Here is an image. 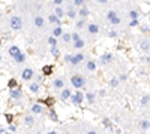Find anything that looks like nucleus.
Segmentation results:
<instances>
[{"label":"nucleus","mask_w":150,"mask_h":134,"mask_svg":"<svg viewBox=\"0 0 150 134\" xmlns=\"http://www.w3.org/2000/svg\"><path fill=\"white\" fill-rule=\"evenodd\" d=\"M71 37H72V42H75V40H78V39H81V36H80V34H78V33H77V31H74V33H72V34H71Z\"/></svg>","instance_id":"46"},{"label":"nucleus","mask_w":150,"mask_h":134,"mask_svg":"<svg viewBox=\"0 0 150 134\" xmlns=\"http://www.w3.org/2000/svg\"><path fill=\"white\" fill-rule=\"evenodd\" d=\"M53 2H54L56 6H62V3L65 2V0H53Z\"/></svg>","instance_id":"52"},{"label":"nucleus","mask_w":150,"mask_h":134,"mask_svg":"<svg viewBox=\"0 0 150 134\" xmlns=\"http://www.w3.org/2000/svg\"><path fill=\"white\" fill-rule=\"evenodd\" d=\"M8 133V127H0V134H5Z\"/></svg>","instance_id":"51"},{"label":"nucleus","mask_w":150,"mask_h":134,"mask_svg":"<svg viewBox=\"0 0 150 134\" xmlns=\"http://www.w3.org/2000/svg\"><path fill=\"white\" fill-rule=\"evenodd\" d=\"M105 96H107V91L105 90H101L99 91V97H105Z\"/></svg>","instance_id":"54"},{"label":"nucleus","mask_w":150,"mask_h":134,"mask_svg":"<svg viewBox=\"0 0 150 134\" xmlns=\"http://www.w3.org/2000/svg\"><path fill=\"white\" fill-rule=\"evenodd\" d=\"M5 118H6V121H8V124H11L12 121H14V116H12L11 113H6V115H5Z\"/></svg>","instance_id":"48"},{"label":"nucleus","mask_w":150,"mask_h":134,"mask_svg":"<svg viewBox=\"0 0 150 134\" xmlns=\"http://www.w3.org/2000/svg\"><path fill=\"white\" fill-rule=\"evenodd\" d=\"M29 90H30V92L38 94L39 90H41V84L39 82H32V84H29Z\"/></svg>","instance_id":"21"},{"label":"nucleus","mask_w":150,"mask_h":134,"mask_svg":"<svg viewBox=\"0 0 150 134\" xmlns=\"http://www.w3.org/2000/svg\"><path fill=\"white\" fill-rule=\"evenodd\" d=\"M39 103H44V104L47 106V107H51V106L54 104V98H53V97H48V98H44V100H41Z\"/></svg>","instance_id":"32"},{"label":"nucleus","mask_w":150,"mask_h":134,"mask_svg":"<svg viewBox=\"0 0 150 134\" xmlns=\"http://www.w3.org/2000/svg\"><path fill=\"white\" fill-rule=\"evenodd\" d=\"M110 24H111V25H119V24H122V18L119 15H116L111 21H110Z\"/></svg>","instance_id":"37"},{"label":"nucleus","mask_w":150,"mask_h":134,"mask_svg":"<svg viewBox=\"0 0 150 134\" xmlns=\"http://www.w3.org/2000/svg\"><path fill=\"white\" fill-rule=\"evenodd\" d=\"M48 45H50V46H54V45H57V37H54V36L48 37Z\"/></svg>","instance_id":"42"},{"label":"nucleus","mask_w":150,"mask_h":134,"mask_svg":"<svg viewBox=\"0 0 150 134\" xmlns=\"http://www.w3.org/2000/svg\"><path fill=\"white\" fill-rule=\"evenodd\" d=\"M98 69V61L96 60H89V61L86 63V70L87 72H96Z\"/></svg>","instance_id":"13"},{"label":"nucleus","mask_w":150,"mask_h":134,"mask_svg":"<svg viewBox=\"0 0 150 134\" xmlns=\"http://www.w3.org/2000/svg\"><path fill=\"white\" fill-rule=\"evenodd\" d=\"M17 86H18V82H17V79H15V78H12V79L8 80V88H9V90L17 88Z\"/></svg>","instance_id":"36"},{"label":"nucleus","mask_w":150,"mask_h":134,"mask_svg":"<svg viewBox=\"0 0 150 134\" xmlns=\"http://www.w3.org/2000/svg\"><path fill=\"white\" fill-rule=\"evenodd\" d=\"M81 61H84V54H81V52H78V54H75V55H72V60H71V64L72 66H78Z\"/></svg>","instance_id":"10"},{"label":"nucleus","mask_w":150,"mask_h":134,"mask_svg":"<svg viewBox=\"0 0 150 134\" xmlns=\"http://www.w3.org/2000/svg\"><path fill=\"white\" fill-rule=\"evenodd\" d=\"M87 31H89V34H92V36H98V33H99V25L96 23L87 24Z\"/></svg>","instance_id":"9"},{"label":"nucleus","mask_w":150,"mask_h":134,"mask_svg":"<svg viewBox=\"0 0 150 134\" xmlns=\"http://www.w3.org/2000/svg\"><path fill=\"white\" fill-rule=\"evenodd\" d=\"M33 78H35V70L30 69V67H27V69H24L21 72V79L26 80V82H29V80H32Z\"/></svg>","instance_id":"5"},{"label":"nucleus","mask_w":150,"mask_h":134,"mask_svg":"<svg viewBox=\"0 0 150 134\" xmlns=\"http://www.w3.org/2000/svg\"><path fill=\"white\" fill-rule=\"evenodd\" d=\"M26 58H27V55H26L24 52H18L17 55L12 57V60H14L15 63H18V64H20V63H24V61H26Z\"/></svg>","instance_id":"16"},{"label":"nucleus","mask_w":150,"mask_h":134,"mask_svg":"<svg viewBox=\"0 0 150 134\" xmlns=\"http://www.w3.org/2000/svg\"><path fill=\"white\" fill-rule=\"evenodd\" d=\"M71 101H72V104L74 106H80L81 103H83V100H84V94L80 91V90H78L77 92H74L72 94V96H71Z\"/></svg>","instance_id":"3"},{"label":"nucleus","mask_w":150,"mask_h":134,"mask_svg":"<svg viewBox=\"0 0 150 134\" xmlns=\"http://www.w3.org/2000/svg\"><path fill=\"white\" fill-rule=\"evenodd\" d=\"M48 23L51 24H56V25H62V21H60V18H59L56 13H51V15L48 17Z\"/></svg>","instance_id":"22"},{"label":"nucleus","mask_w":150,"mask_h":134,"mask_svg":"<svg viewBox=\"0 0 150 134\" xmlns=\"http://www.w3.org/2000/svg\"><path fill=\"white\" fill-rule=\"evenodd\" d=\"M33 23H35V25L38 27V29H42V27L45 25V19H44L41 15H36L35 19H33Z\"/></svg>","instance_id":"18"},{"label":"nucleus","mask_w":150,"mask_h":134,"mask_svg":"<svg viewBox=\"0 0 150 134\" xmlns=\"http://www.w3.org/2000/svg\"><path fill=\"white\" fill-rule=\"evenodd\" d=\"M119 80H120V82H125V80H128V75H126V73H122V75L119 76Z\"/></svg>","instance_id":"49"},{"label":"nucleus","mask_w":150,"mask_h":134,"mask_svg":"<svg viewBox=\"0 0 150 134\" xmlns=\"http://www.w3.org/2000/svg\"><path fill=\"white\" fill-rule=\"evenodd\" d=\"M44 110H45V107L41 103H35L30 107V112L33 113V115H41V113H44Z\"/></svg>","instance_id":"8"},{"label":"nucleus","mask_w":150,"mask_h":134,"mask_svg":"<svg viewBox=\"0 0 150 134\" xmlns=\"http://www.w3.org/2000/svg\"><path fill=\"white\" fill-rule=\"evenodd\" d=\"M48 119L53 121V122H59V115H57V112L53 106L48 107Z\"/></svg>","instance_id":"12"},{"label":"nucleus","mask_w":150,"mask_h":134,"mask_svg":"<svg viewBox=\"0 0 150 134\" xmlns=\"http://www.w3.org/2000/svg\"><path fill=\"white\" fill-rule=\"evenodd\" d=\"M71 96H72L71 90L63 88V90H62V92H60V100H62V101H68V100L71 98Z\"/></svg>","instance_id":"14"},{"label":"nucleus","mask_w":150,"mask_h":134,"mask_svg":"<svg viewBox=\"0 0 150 134\" xmlns=\"http://www.w3.org/2000/svg\"><path fill=\"white\" fill-rule=\"evenodd\" d=\"M149 21H150V15H149Z\"/></svg>","instance_id":"57"},{"label":"nucleus","mask_w":150,"mask_h":134,"mask_svg":"<svg viewBox=\"0 0 150 134\" xmlns=\"http://www.w3.org/2000/svg\"><path fill=\"white\" fill-rule=\"evenodd\" d=\"M131 29H134V27H138L140 25V19L138 18H135V19H129V24H128Z\"/></svg>","instance_id":"38"},{"label":"nucleus","mask_w":150,"mask_h":134,"mask_svg":"<svg viewBox=\"0 0 150 134\" xmlns=\"http://www.w3.org/2000/svg\"><path fill=\"white\" fill-rule=\"evenodd\" d=\"M90 15V11L86 8V6H80V11H78V17L80 18H87Z\"/></svg>","instance_id":"19"},{"label":"nucleus","mask_w":150,"mask_h":134,"mask_svg":"<svg viewBox=\"0 0 150 134\" xmlns=\"http://www.w3.org/2000/svg\"><path fill=\"white\" fill-rule=\"evenodd\" d=\"M18 52H21V49L18 48V46H15V45H12L11 48H9V55L11 57H14V55H17Z\"/></svg>","instance_id":"33"},{"label":"nucleus","mask_w":150,"mask_h":134,"mask_svg":"<svg viewBox=\"0 0 150 134\" xmlns=\"http://www.w3.org/2000/svg\"><path fill=\"white\" fill-rule=\"evenodd\" d=\"M108 85L111 86V88H117V86L120 85V80H119V78H111V79H110V82H108Z\"/></svg>","instance_id":"31"},{"label":"nucleus","mask_w":150,"mask_h":134,"mask_svg":"<svg viewBox=\"0 0 150 134\" xmlns=\"http://www.w3.org/2000/svg\"><path fill=\"white\" fill-rule=\"evenodd\" d=\"M108 37L110 39H117L119 37V33H117L116 30H111V31H108Z\"/></svg>","instance_id":"41"},{"label":"nucleus","mask_w":150,"mask_h":134,"mask_svg":"<svg viewBox=\"0 0 150 134\" xmlns=\"http://www.w3.org/2000/svg\"><path fill=\"white\" fill-rule=\"evenodd\" d=\"M53 73H54V67L51 64H47V66L42 67V75L44 76H50V75H53Z\"/></svg>","instance_id":"17"},{"label":"nucleus","mask_w":150,"mask_h":134,"mask_svg":"<svg viewBox=\"0 0 150 134\" xmlns=\"http://www.w3.org/2000/svg\"><path fill=\"white\" fill-rule=\"evenodd\" d=\"M50 52H51V55H53V57H59V55H60V49H59L57 48V45H54V46H51V49H50Z\"/></svg>","instance_id":"35"},{"label":"nucleus","mask_w":150,"mask_h":134,"mask_svg":"<svg viewBox=\"0 0 150 134\" xmlns=\"http://www.w3.org/2000/svg\"><path fill=\"white\" fill-rule=\"evenodd\" d=\"M138 127L141 131H149L150 130V121L149 119H141L138 122Z\"/></svg>","instance_id":"15"},{"label":"nucleus","mask_w":150,"mask_h":134,"mask_svg":"<svg viewBox=\"0 0 150 134\" xmlns=\"http://www.w3.org/2000/svg\"><path fill=\"white\" fill-rule=\"evenodd\" d=\"M62 40L65 43H69L71 40H72V37H71V33H63L62 34Z\"/></svg>","instance_id":"39"},{"label":"nucleus","mask_w":150,"mask_h":134,"mask_svg":"<svg viewBox=\"0 0 150 134\" xmlns=\"http://www.w3.org/2000/svg\"><path fill=\"white\" fill-rule=\"evenodd\" d=\"M140 29H141V31L143 33H150V24H143V25H140Z\"/></svg>","instance_id":"44"},{"label":"nucleus","mask_w":150,"mask_h":134,"mask_svg":"<svg viewBox=\"0 0 150 134\" xmlns=\"http://www.w3.org/2000/svg\"><path fill=\"white\" fill-rule=\"evenodd\" d=\"M0 61H2V54H0Z\"/></svg>","instance_id":"56"},{"label":"nucleus","mask_w":150,"mask_h":134,"mask_svg":"<svg viewBox=\"0 0 150 134\" xmlns=\"http://www.w3.org/2000/svg\"><path fill=\"white\" fill-rule=\"evenodd\" d=\"M62 34H63L62 25H56L54 29H53V36H54V37H62Z\"/></svg>","instance_id":"27"},{"label":"nucleus","mask_w":150,"mask_h":134,"mask_svg":"<svg viewBox=\"0 0 150 134\" xmlns=\"http://www.w3.org/2000/svg\"><path fill=\"white\" fill-rule=\"evenodd\" d=\"M0 45H2V43H0Z\"/></svg>","instance_id":"58"},{"label":"nucleus","mask_w":150,"mask_h":134,"mask_svg":"<svg viewBox=\"0 0 150 134\" xmlns=\"http://www.w3.org/2000/svg\"><path fill=\"white\" fill-rule=\"evenodd\" d=\"M140 104H141L143 107H147V106L150 104V96H149V94H143V96H141V100H140Z\"/></svg>","instance_id":"24"},{"label":"nucleus","mask_w":150,"mask_h":134,"mask_svg":"<svg viewBox=\"0 0 150 134\" xmlns=\"http://www.w3.org/2000/svg\"><path fill=\"white\" fill-rule=\"evenodd\" d=\"M116 15H117L116 11H108V12H107V19H108V21H111V19H113Z\"/></svg>","instance_id":"40"},{"label":"nucleus","mask_w":150,"mask_h":134,"mask_svg":"<svg viewBox=\"0 0 150 134\" xmlns=\"http://www.w3.org/2000/svg\"><path fill=\"white\" fill-rule=\"evenodd\" d=\"M84 45H86V42H84L83 39H78V40L74 42V49H83Z\"/></svg>","instance_id":"29"},{"label":"nucleus","mask_w":150,"mask_h":134,"mask_svg":"<svg viewBox=\"0 0 150 134\" xmlns=\"http://www.w3.org/2000/svg\"><path fill=\"white\" fill-rule=\"evenodd\" d=\"M138 49H140L141 52H144V54L150 52V40H149L147 37H143V39L140 40V43H138Z\"/></svg>","instance_id":"4"},{"label":"nucleus","mask_w":150,"mask_h":134,"mask_svg":"<svg viewBox=\"0 0 150 134\" xmlns=\"http://www.w3.org/2000/svg\"><path fill=\"white\" fill-rule=\"evenodd\" d=\"M87 24H86V18H80V19H78V21H77V24H75V27H77V29H84V27H86Z\"/></svg>","instance_id":"34"},{"label":"nucleus","mask_w":150,"mask_h":134,"mask_svg":"<svg viewBox=\"0 0 150 134\" xmlns=\"http://www.w3.org/2000/svg\"><path fill=\"white\" fill-rule=\"evenodd\" d=\"M71 84H72L75 90H81L83 86H86V79L81 75H74V76H71Z\"/></svg>","instance_id":"1"},{"label":"nucleus","mask_w":150,"mask_h":134,"mask_svg":"<svg viewBox=\"0 0 150 134\" xmlns=\"http://www.w3.org/2000/svg\"><path fill=\"white\" fill-rule=\"evenodd\" d=\"M9 97H11L12 100H20V98L23 97V91H21V88H20V86H17V88L9 90Z\"/></svg>","instance_id":"7"},{"label":"nucleus","mask_w":150,"mask_h":134,"mask_svg":"<svg viewBox=\"0 0 150 134\" xmlns=\"http://www.w3.org/2000/svg\"><path fill=\"white\" fill-rule=\"evenodd\" d=\"M102 125L105 127V128H108L110 131H114V127H113L111 119H110V118H104V119H102Z\"/></svg>","instance_id":"26"},{"label":"nucleus","mask_w":150,"mask_h":134,"mask_svg":"<svg viewBox=\"0 0 150 134\" xmlns=\"http://www.w3.org/2000/svg\"><path fill=\"white\" fill-rule=\"evenodd\" d=\"M65 15H66L68 18H71V19H74V18H77V17H78V12L72 8V6H71V8H69L68 11H65Z\"/></svg>","instance_id":"23"},{"label":"nucleus","mask_w":150,"mask_h":134,"mask_svg":"<svg viewBox=\"0 0 150 134\" xmlns=\"http://www.w3.org/2000/svg\"><path fill=\"white\" fill-rule=\"evenodd\" d=\"M129 19H135V18H140V15H141V12L138 11V9H131L129 11Z\"/></svg>","instance_id":"28"},{"label":"nucleus","mask_w":150,"mask_h":134,"mask_svg":"<svg viewBox=\"0 0 150 134\" xmlns=\"http://www.w3.org/2000/svg\"><path fill=\"white\" fill-rule=\"evenodd\" d=\"M114 60V55L111 52H105V54H102V57L99 58V63L102 64V66H107V64H110Z\"/></svg>","instance_id":"6"},{"label":"nucleus","mask_w":150,"mask_h":134,"mask_svg":"<svg viewBox=\"0 0 150 134\" xmlns=\"http://www.w3.org/2000/svg\"><path fill=\"white\" fill-rule=\"evenodd\" d=\"M54 13H56V15L59 17V18H63L65 17V9L62 8V6H56V9H54Z\"/></svg>","instance_id":"30"},{"label":"nucleus","mask_w":150,"mask_h":134,"mask_svg":"<svg viewBox=\"0 0 150 134\" xmlns=\"http://www.w3.org/2000/svg\"><path fill=\"white\" fill-rule=\"evenodd\" d=\"M24 124L27 125V127H33V124H35L33 113H32V115H26V116H24Z\"/></svg>","instance_id":"25"},{"label":"nucleus","mask_w":150,"mask_h":134,"mask_svg":"<svg viewBox=\"0 0 150 134\" xmlns=\"http://www.w3.org/2000/svg\"><path fill=\"white\" fill-rule=\"evenodd\" d=\"M141 61H143V63H146V64H150V54H149V52L144 54V57L141 58Z\"/></svg>","instance_id":"45"},{"label":"nucleus","mask_w":150,"mask_h":134,"mask_svg":"<svg viewBox=\"0 0 150 134\" xmlns=\"http://www.w3.org/2000/svg\"><path fill=\"white\" fill-rule=\"evenodd\" d=\"M84 98H86V101L89 104H95V101H96V94L95 92H87L86 96H84Z\"/></svg>","instance_id":"20"},{"label":"nucleus","mask_w":150,"mask_h":134,"mask_svg":"<svg viewBox=\"0 0 150 134\" xmlns=\"http://www.w3.org/2000/svg\"><path fill=\"white\" fill-rule=\"evenodd\" d=\"M53 88L57 90V91L63 90V88H65V80H63L62 78H56V79L53 80Z\"/></svg>","instance_id":"11"},{"label":"nucleus","mask_w":150,"mask_h":134,"mask_svg":"<svg viewBox=\"0 0 150 134\" xmlns=\"http://www.w3.org/2000/svg\"><path fill=\"white\" fill-rule=\"evenodd\" d=\"M9 25H11L12 30L18 31V30L23 29V19L20 17H17V15H14V17H11V19H9Z\"/></svg>","instance_id":"2"},{"label":"nucleus","mask_w":150,"mask_h":134,"mask_svg":"<svg viewBox=\"0 0 150 134\" xmlns=\"http://www.w3.org/2000/svg\"><path fill=\"white\" fill-rule=\"evenodd\" d=\"M65 63H68V64H71V60H72V55H71V54H68V55H65Z\"/></svg>","instance_id":"50"},{"label":"nucleus","mask_w":150,"mask_h":134,"mask_svg":"<svg viewBox=\"0 0 150 134\" xmlns=\"http://www.w3.org/2000/svg\"><path fill=\"white\" fill-rule=\"evenodd\" d=\"M42 79H44V76H42V75H38V76H36V82L41 84V82H42Z\"/></svg>","instance_id":"53"},{"label":"nucleus","mask_w":150,"mask_h":134,"mask_svg":"<svg viewBox=\"0 0 150 134\" xmlns=\"http://www.w3.org/2000/svg\"><path fill=\"white\" fill-rule=\"evenodd\" d=\"M84 2H86V0H74V5L80 8V6H84Z\"/></svg>","instance_id":"47"},{"label":"nucleus","mask_w":150,"mask_h":134,"mask_svg":"<svg viewBox=\"0 0 150 134\" xmlns=\"http://www.w3.org/2000/svg\"><path fill=\"white\" fill-rule=\"evenodd\" d=\"M98 3H101V5H104V3H108V0H98Z\"/></svg>","instance_id":"55"},{"label":"nucleus","mask_w":150,"mask_h":134,"mask_svg":"<svg viewBox=\"0 0 150 134\" xmlns=\"http://www.w3.org/2000/svg\"><path fill=\"white\" fill-rule=\"evenodd\" d=\"M8 131H9V133H17V125H15L14 122H11V124L8 125Z\"/></svg>","instance_id":"43"}]
</instances>
